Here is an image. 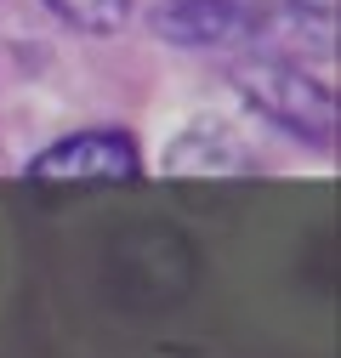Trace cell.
I'll return each instance as SVG.
<instances>
[{"instance_id": "obj_1", "label": "cell", "mask_w": 341, "mask_h": 358, "mask_svg": "<svg viewBox=\"0 0 341 358\" xmlns=\"http://www.w3.org/2000/svg\"><path fill=\"white\" fill-rule=\"evenodd\" d=\"M233 85L245 92V103L256 114H268L273 125H284L290 137H302L313 148H330L335 143V92H330L319 74H307L302 63L256 52V57H239L233 63Z\"/></svg>"}, {"instance_id": "obj_2", "label": "cell", "mask_w": 341, "mask_h": 358, "mask_svg": "<svg viewBox=\"0 0 341 358\" xmlns=\"http://www.w3.org/2000/svg\"><path fill=\"white\" fill-rule=\"evenodd\" d=\"M148 29L182 52L239 46L262 29V0H154Z\"/></svg>"}, {"instance_id": "obj_3", "label": "cell", "mask_w": 341, "mask_h": 358, "mask_svg": "<svg viewBox=\"0 0 341 358\" xmlns=\"http://www.w3.org/2000/svg\"><path fill=\"white\" fill-rule=\"evenodd\" d=\"M143 154L131 131H74L29 165V182H131Z\"/></svg>"}, {"instance_id": "obj_4", "label": "cell", "mask_w": 341, "mask_h": 358, "mask_svg": "<svg viewBox=\"0 0 341 358\" xmlns=\"http://www.w3.org/2000/svg\"><path fill=\"white\" fill-rule=\"evenodd\" d=\"M165 171L170 176H194V171L199 176H239V171H250V154H245V143L222 120H199V125H188L182 137L170 143Z\"/></svg>"}, {"instance_id": "obj_5", "label": "cell", "mask_w": 341, "mask_h": 358, "mask_svg": "<svg viewBox=\"0 0 341 358\" xmlns=\"http://www.w3.org/2000/svg\"><path fill=\"white\" fill-rule=\"evenodd\" d=\"M46 12L80 34H114L131 17V0H46Z\"/></svg>"}, {"instance_id": "obj_6", "label": "cell", "mask_w": 341, "mask_h": 358, "mask_svg": "<svg viewBox=\"0 0 341 358\" xmlns=\"http://www.w3.org/2000/svg\"><path fill=\"white\" fill-rule=\"evenodd\" d=\"M284 17L313 52L335 46V0H284Z\"/></svg>"}]
</instances>
